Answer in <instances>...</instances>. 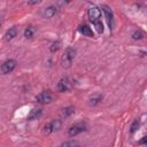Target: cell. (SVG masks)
<instances>
[{
	"mask_svg": "<svg viewBox=\"0 0 147 147\" xmlns=\"http://www.w3.org/2000/svg\"><path fill=\"white\" fill-rule=\"evenodd\" d=\"M139 125H140L139 121H138V119H136V121L132 123V125H131V130H130V132H131V133H134V132L139 129Z\"/></svg>",
	"mask_w": 147,
	"mask_h": 147,
	"instance_id": "17",
	"label": "cell"
},
{
	"mask_svg": "<svg viewBox=\"0 0 147 147\" xmlns=\"http://www.w3.org/2000/svg\"><path fill=\"white\" fill-rule=\"evenodd\" d=\"M74 113H75V107L74 106H68V107H65V108H63L61 110V116L67 118V117L71 116Z\"/></svg>",
	"mask_w": 147,
	"mask_h": 147,
	"instance_id": "14",
	"label": "cell"
},
{
	"mask_svg": "<svg viewBox=\"0 0 147 147\" xmlns=\"http://www.w3.org/2000/svg\"><path fill=\"white\" fill-rule=\"evenodd\" d=\"M34 32H36V29L33 28V26H28V28H25V30H24V37L26 38V39H30V38H32L33 37V34H34Z\"/></svg>",
	"mask_w": 147,
	"mask_h": 147,
	"instance_id": "15",
	"label": "cell"
},
{
	"mask_svg": "<svg viewBox=\"0 0 147 147\" xmlns=\"http://www.w3.org/2000/svg\"><path fill=\"white\" fill-rule=\"evenodd\" d=\"M41 114H42V109H40V108H33V109L29 113V115H28V119H29V121L37 119L38 117L41 116Z\"/></svg>",
	"mask_w": 147,
	"mask_h": 147,
	"instance_id": "11",
	"label": "cell"
},
{
	"mask_svg": "<svg viewBox=\"0 0 147 147\" xmlns=\"http://www.w3.org/2000/svg\"><path fill=\"white\" fill-rule=\"evenodd\" d=\"M144 37H145V33H144L140 29L136 30V31L132 33V39H133V40H140V39H142Z\"/></svg>",
	"mask_w": 147,
	"mask_h": 147,
	"instance_id": "16",
	"label": "cell"
},
{
	"mask_svg": "<svg viewBox=\"0 0 147 147\" xmlns=\"http://www.w3.org/2000/svg\"><path fill=\"white\" fill-rule=\"evenodd\" d=\"M145 140H146V137H142V140H140V144H144Z\"/></svg>",
	"mask_w": 147,
	"mask_h": 147,
	"instance_id": "21",
	"label": "cell"
},
{
	"mask_svg": "<svg viewBox=\"0 0 147 147\" xmlns=\"http://www.w3.org/2000/svg\"><path fill=\"white\" fill-rule=\"evenodd\" d=\"M102 99H103V95H102V94H95V95H93V96L90 99L88 103H90V106L95 107V106H98L99 103H101Z\"/></svg>",
	"mask_w": 147,
	"mask_h": 147,
	"instance_id": "13",
	"label": "cell"
},
{
	"mask_svg": "<svg viewBox=\"0 0 147 147\" xmlns=\"http://www.w3.org/2000/svg\"><path fill=\"white\" fill-rule=\"evenodd\" d=\"M17 33H18L17 29H16L15 26H13V28H10L9 30H7V32L5 33V39H6L7 41H9V40L14 39V38L17 36Z\"/></svg>",
	"mask_w": 147,
	"mask_h": 147,
	"instance_id": "12",
	"label": "cell"
},
{
	"mask_svg": "<svg viewBox=\"0 0 147 147\" xmlns=\"http://www.w3.org/2000/svg\"><path fill=\"white\" fill-rule=\"evenodd\" d=\"M87 130V125L85 122H79V123H76L74 125H71L69 127V131H68V134L70 137H75L82 132H85Z\"/></svg>",
	"mask_w": 147,
	"mask_h": 147,
	"instance_id": "3",
	"label": "cell"
},
{
	"mask_svg": "<svg viewBox=\"0 0 147 147\" xmlns=\"http://www.w3.org/2000/svg\"><path fill=\"white\" fill-rule=\"evenodd\" d=\"M56 13H57V8H56L55 6H48L47 8L44 9L42 15H44V17H46V18H51V17H53Z\"/></svg>",
	"mask_w": 147,
	"mask_h": 147,
	"instance_id": "9",
	"label": "cell"
},
{
	"mask_svg": "<svg viewBox=\"0 0 147 147\" xmlns=\"http://www.w3.org/2000/svg\"><path fill=\"white\" fill-rule=\"evenodd\" d=\"M78 31L82 33V34H84V36H86V37H90V38H92V37H94V34H93V31H92V29L88 26V25H86V24H83V25H80L79 28H78Z\"/></svg>",
	"mask_w": 147,
	"mask_h": 147,
	"instance_id": "10",
	"label": "cell"
},
{
	"mask_svg": "<svg viewBox=\"0 0 147 147\" xmlns=\"http://www.w3.org/2000/svg\"><path fill=\"white\" fill-rule=\"evenodd\" d=\"M57 92H67L71 88V82L68 77H63L57 83Z\"/></svg>",
	"mask_w": 147,
	"mask_h": 147,
	"instance_id": "8",
	"label": "cell"
},
{
	"mask_svg": "<svg viewBox=\"0 0 147 147\" xmlns=\"http://www.w3.org/2000/svg\"><path fill=\"white\" fill-rule=\"evenodd\" d=\"M60 45H61V44H60V41H59V40H57V41H55V42H53V44H52V46L49 47V51H51V52H53V53H54V52H56V51H59Z\"/></svg>",
	"mask_w": 147,
	"mask_h": 147,
	"instance_id": "18",
	"label": "cell"
},
{
	"mask_svg": "<svg viewBox=\"0 0 147 147\" xmlns=\"http://www.w3.org/2000/svg\"><path fill=\"white\" fill-rule=\"evenodd\" d=\"M29 5H36V3H39V1H28Z\"/></svg>",
	"mask_w": 147,
	"mask_h": 147,
	"instance_id": "20",
	"label": "cell"
},
{
	"mask_svg": "<svg viewBox=\"0 0 147 147\" xmlns=\"http://www.w3.org/2000/svg\"><path fill=\"white\" fill-rule=\"evenodd\" d=\"M1 24H2V18L0 17V25H1Z\"/></svg>",
	"mask_w": 147,
	"mask_h": 147,
	"instance_id": "22",
	"label": "cell"
},
{
	"mask_svg": "<svg viewBox=\"0 0 147 147\" xmlns=\"http://www.w3.org/2000/svg\"><path fill=\"white\" fill-rule=\"evenodd\" d=\"M78 144L76 141H65L63 144H61V147H77Z\"/></svg>",
	"mask_w": 147,
	"mask_h": 147,
	"instance_id": "19",
	"label": "cell"
},
{
	"mask_svg": "<svg viewBox=\"0 0 147 147\" xmlns=\"http://www.w3.org/2000/svg\"><path fill=\"white\" fill-rule=\"evenodd\" d=\"M87 15H88L90 21L92 22V24L96 29V31L99 33H102L103 32V24L101 22V13H100V9L98 7H95V6H92V7L88 8Z\"/></svg>",
	"mask_w": 147,
	"mask_h": 147,
	"instance_id": "1",
	"label": "cell"
},
{
	"mask_svg": "<svg viewBox=\"0 0 147 147\" xmlns=\"http://www.w3.org/2000/svg\"><path fill=\"white\" fill-rule=\"evenodd\" d=\"M60 127H61V121L60 119H53L44 126V133L51 134V133L57 131Z\"/></svg>",
	"mask_w": 147,
	"mask_h": 147,
	"instance_id": "6",
	"label": "cell"
},
{
	"mask_svg": "<svg viewBox=\"0 0 147 147\" xmlns=\"http://www.w3.org/2000/svg\"><path fill=\"white\" fill-rule=\"evenodd\" d=\"M100 8H101V10H102L103 14H105V17H106V21H107V23H108L109 29L111 30L113 26H114V13H113V10H111L107 5H102Z\"/></svg>",
	"mask_w": 147,
	"mask_h": 147,
	"instance_id": "4",
	"label": "cell"
},
{
	"mask_svg": "<svg viewBox=\"0 0 147 147\" xmlns=\"http://www.w3.org/2000/svg\"><path fill=\"white\" fill-rule=\"evenodd\" d=\"M76 56V49L72 48V47H68L65 51H64V54L62 55V59H61V63H62V67L64 68H69L74 61Z\"/></svg>",
	"mask_w": 147,
	"mask_h": 147,
	"instance_id": "2",
	"label": "cell"
},
{
	"mask_svg": "<svg viewBox=\"0 0 147 147\" xmlns=\"http://www.w3.org/2000/svg\"><path fill=\"white\" fill-rule=\"evenodd\" d=\"M36 100L39 103H51L54 101V95L49 92H41L36 96Z\"/></svg>",
	"mask_w": 147,
	"mask_h": 147,
	"instance_id": "7",
	"label": "cell"
},
{
	"mask_svg": "<svg viewBox=\"0 0 147 147\" xmlns=\"http://www.w3.org/2000/svg\"><path fill=\"white\" fill-rule=\"evenodd\" d=\"M16 65H17V62H16V60H13V59H9V60H7V61H5L2 64H1V67H0V70H1V72L2 74H5V75H7V74H10L15 68H16Z\"/></svg>",
	"mask_w": 147,
	"mask_h": 147,
	"instance_id": "5",
	"label": "cell"
}]
</instances>
